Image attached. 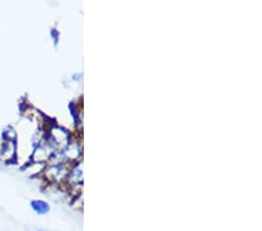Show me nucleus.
I'll use <instances>...</instances> for the list:
<instances>
[{
  "label": "nucleus",
  "instance_id": "nucleus-1",
  "mask_svg": "<svg viewBox=\"0 0 262 231\" xmlns=\"http://www.w3.org/2000/svg\"><path fill=\"white\" fill-rule=\"evenodd\" d=\"M31 207H32L34 212H35L36 214H39V215H46V214H48L49 210H50L49 204L47 202H45V201H41V200L32 201Z\"/></svg>",
  "mask_w": 262,
  "mask_h": 231
},
{
  "label": "nucleus",
  "instance_id": "nucleus-3",
  "mask_svg": "<svg viewBox=\"0 0 262 231\" xmlns=\"http://www.w3.org/2000/svg\"><path fill=\"white\" fill-rule=\"evenodd\" d=\"M36 231H42V230H36Z\"/></svg>",
  "mask_w": 262,
  "mask_h": 231
},
{
  "label": "nucleus",
  "instance_id": "nucleus-2",
  "mask_svg": "<svg viewBox=\"0 0 262 231\" xmlns=\"http://www.w3.org/2000/svg\"><path fill=\"white\" fill-rule=\"evenodd\" d=\"M50 149L49 146H39L37 149L35 150V153H34L33 158H34V161H43V160H47L50 155Z\"/></svg>",
  "mask_w": 262,
  "mask_h": 231
}]
</instances>
